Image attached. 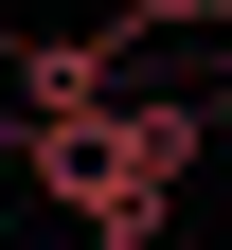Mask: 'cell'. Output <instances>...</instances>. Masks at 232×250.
I'll return each mask as SVG.
<instances>
[{"instance_id": "6da1fadb", "label": "cell", "mask_w": 232, "mask_h": 250, "mask_svg": "<svg viewBox=\"0 0 232 250\" xmlns=\"http://www.w3.org/2000/svg\"><path fill=\"white\" fill-rule=\"evenodd\" d=\"M196 18H232V0H125L107 36H125V54H143V36H196Z\"/></svg>"}]
</instances>
